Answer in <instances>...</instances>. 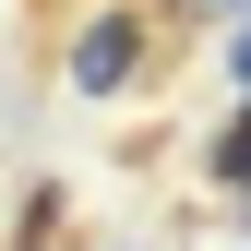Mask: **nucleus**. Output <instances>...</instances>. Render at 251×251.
Listing matches in <instances>:
<instances>
[{
	"mask_svg": "<svg viewBox=\"0 0 251 251\" xmlns=\"http://www.w3.org/2000/svg\"><path fill=\"white\" fill-rule=\"evenodd\" d=\"M132 72H144V24H132V12H96V24L72 36V84H84V96H120Z\"/></svg>",
	"mask_w": 251,
	"mask_h": 251,
	"instance_id": "f257e3e1",
	"label": "nucleus"
},
{
	"mask_svg": "<svg viewBox=\"0 0 251 251\" xmlns=\"http://www.w3.org/2000/svg\"><path fill=\"white\" fill-rule=\"evenodd\" d=\"M215 168H227V179H239V192H251V120H239V132H227V144H215Z\"/></svg>",
	"mask_w": 251,
	"mask_h": 251,
	"instance_id": "f03ea898",
	"label": "nucleus"
},
{
	"mask_svg": "<svg viewBox=\"0 0 251 251\" xmlns=\"http://www.w3.org/2000/svg\"><path fill=\"white\" fill-rule=\"evenodd\" d=\"M239 84H251V36H239Z\"/></svg>",
	"mask_w": 251,
	"mask_h": 251,
	"instance_id": "7ed1b4c3",
	"label": "nucleus"
}]
</instances>
